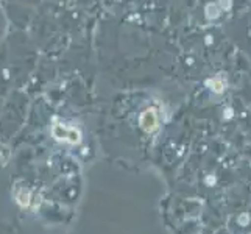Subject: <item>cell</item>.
Returning <instances> with one entry per match:
<instances>
[{
  "label": "cell",
  "instance_id": "6da1fadb",
  "mask_svg": "<svg viewBox=\"0 0 251 234\" xmlns=\"http://www.w3.org/2000/svg\"><path fill=\"white\" fill-rule=\"evenodd\" d=\"M141 125L145 131H154L158 128V114H156V109L151 108V109H147L142 117H141Z\"/></svg>",
  "mask_w": 251,
  "mask_h": 234
},
{
  "label": "cell",
  "instance_id": "7a4b0ae2",
  "mask_svg": "<svg viewBox=\"0 0 251 234\" xmlns=\"http://www.w3.org/2000/svg\"><path fill=\"white\" fill-rule=\"evenodd\" d=\"M58 130H61V133L59 131H53V134L58 137V139H63V141H69V142H78L80 141V134L78 131H75L74 128H66L64 125L63 127H56Z\"/></svg>",
  "mask_w": 251,
  "mask_h": 234
},
{
  "label": "cell",
  "instance_id": "3957f363",
  "mask_svg": "<svg viewBox=\"0 0 251 234\" xmlns=\"http://www.w3.org/2000/svg\"><path fill=\"white\" fill-rule=\"evenodd\" d=\"M239 222H240L242 227H245V225L250 222V215H248V214H242L240 217H239Z\"/></svg>",
  "mask_w": 251,
  "mask_h": 234
}]
</instances>
